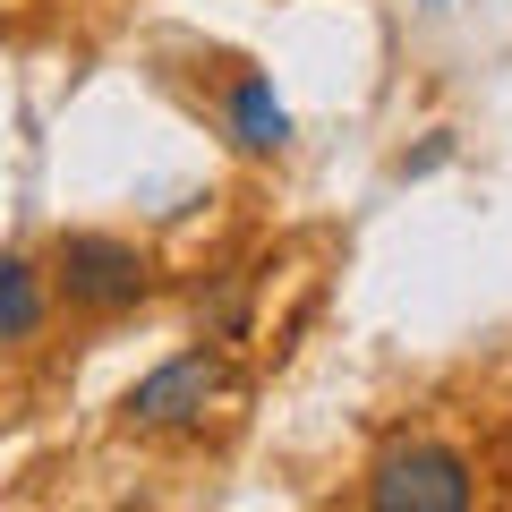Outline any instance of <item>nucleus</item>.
Wrapping results in <instances>:
<instances>
[{
	"label": "nucleus",
	"mask_w": 512,
	"mask_h": 512,
	"mask_svg": "<svg viewBox=\"0 0 512 512\" xmlns=\"http://www.w3.org/2000/svg\"><path fill=\"white\" fill-rule=\"evenodd\" d=\"M478 478L453 444H393L367 470V504L376 512H470Z\"/></svg>",
	"instance_id": "obj_1"
},
{
	"label": "nucleus",
	"mask_w": 512,
	"mask_h": 512,
	"mask_svg": "<svg viewBox=\"0 0 512 512\" xmlns=\"http://www.w3.org/2000/svg\"><path fill=\"white\" fill-rule=\"evenodd\" d=\"M60 291H69L77 308H137V299L154 291V274H146V256L128 248V239L69 231L60 239Z\"/></svg>",
	"instance_id": "obj_2"
},
{
	"label": "nucleus",
	"mask_w": 512,
	"mask_h": 512,
	"mask_svg": "<svg viewBox=\"0 0 512 512\" xmlns=\"http://www.w3.org/2000/svg\"><path fill=\"white\" fill-rule=\"evenodd\" d=\"M222 393V359L214 350H180V359H163L154 376L128 384V427H146V436H171V427H197L205 402Z\"/></svg>",
	"instance_id": "obj_3"
},
{
	"label": "nucleus",
	"mask_w": 512,
	"mask_h": 512,
	"mask_svg": "<svg viewBox=\"0 0 512 512\" xmlns=\"http://www.w3.org/2000/svg\"><path fill=\"white\" fill-rule=\"evenodd\" d=\"M231 128H239V146H248V154H282V146H291V111L274 103L265 77H239V86H231Z\"/></svg>",
	"instance_id": "obj_4"
},
{
	"label": "nucleus",
	"mask_w": 512,
	"mask_h": 512,
	"mask_svg": "<svg viewBox=\"0 0 512 512\" xmlns=\"http://www.w3.org/2000/svg\"><path fill=\"white\" fill-rule=\"evenodd\" d=\"M43 325V282L26 256H0V342H26Z\"/></svg>",
	"instance_id": "obj_5"
},
{
	"label": "nucleus",
	"mask_w": 512,
	"mask_h": 512,
	"mask_svg": "<svg viewBox=\"0 0 512 512\" xmlns=\"http://www.w3.org/2000/svg\"><path fill=\"white\" fill-rule=\"evenodd\" d=\"M427 9H436V0H427Z\"/></svg>",
	"instance_id": "obj_6"
}]
</instances>
